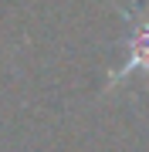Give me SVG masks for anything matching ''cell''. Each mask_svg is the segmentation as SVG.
<instances>
[{
  "instance_id": "cell-1",
  "label": "cell",
  "mask_w": 149,
  "mask_h": 152,
  "mask_svg": "<svg viewBox=\"0 0 149 152\" xmlns=\"http://www.w3.org/2000/svg\"><path fill=\"white\" fill-rule=\"evenodd\" d=\"M129 44H132V58L122 68V75H132V71H146L149 75V10H142V17L136 20V31H132V41Z\"/></svg>"
}]
</instances>
